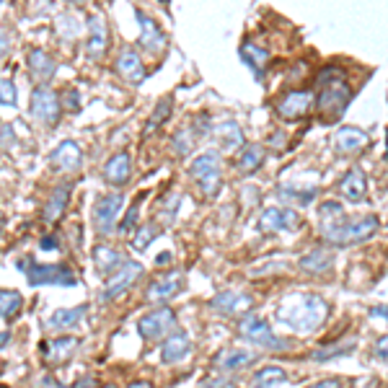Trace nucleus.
Here are the masks:
<instances>
[{
  "instance_id": "3",
  "label": "nucleus",
  "mask_w": 388,
  "mask_h": 388,
  "mask_svg": "<svg viewBox=\"0 0 388 388\" xmlns=\"http://www.w3.org/2000/svg\"><path fill=\"white\" fill-rule=\"evenodd\" d=\"M189 179L197 184L202 197L213 199L220 192V184H223V163H220V156L215 150L199 153L189 163Z\"/></svg>"
},
{
  "instance_id": "29",
  "label": "nucleus",
  "mask_w": 388,
  "mask_h": 388,
  "mask_svg": "<svg viewBox=\"0 0 388 388\" xmlns=\"http://www.w3.org/2000/svg\"><path fill=\"white\" fill-rule=\"evenodd\" d=\"M254 363H256V355H251L246 349H231V352H220V355L215 357V365L225 373L243 370V368H248V365Z\"/></svg>"
},
{
  "instance_id": "51",
  "label": "nucleus",
  "mask_w": 388,
  "mask_h": 388,
  "mask_svg": "<svg viewBox=\"0 0 388 388\" xmlns=\"http://www.w3.org/2000/svg\"><path fill=\"white\" fill-rule=\"evenodd\" d=\"M225 383H228V378H213V380H207V383H202L199 388H223Z\"/></svg>"
},
{
  "instance_id": "35",
  "label": "nucleus",
  "mask_w": 388,
  "mask_h": 388,
  "mask_svg": "<svg viewBox=\"0 0 388 388\" xmlns=\"http://www.w3.org/2000/svg\"><path fill=\"white\" fill-rule=\"evenodd\" d=\"M168 116H171V99H161L156 104V109H153L150 119L145 122V138H148V135H153L156 130H161V124H163Z\"/></svg>"
},
{
  "instance_id": "53",
  "label": "nucleus",
  "mask_w": 388,
  "mask_h": 388,
  "mask_svg": "<svg viewBox=\"0 0 388 388\" xmlns=\"http://www.w3.org/2000/svg\"><path fill=\"white\" fill-rule=\"evenodd\" d=\"M168 259H171V254H161L156 262H158V265H163V262H168Z\"/></svg>"
},
{
  "instance_id": "42",
  "label": "nucleus",
  "mask_w": 388,
  "mask_h": 388,
  "mask_svg": "<svg viewBox=\"0 0 388 388\" xmlns=\"http://www.w3.org/2000/svg\"><path fill=\"white\" fill-rule=\"evenodd\" d=\"M272 269H288V262H269V265L251 267V269H248V274H254V277H259V274H269Z\"/></svg>"
},
{
  "instance_id": "23",
  "label": "nucleus",
  "mask_w": 388,
  "mask_h": 388,
  "mask_svg": "<svg viewBox=\"0 0 388 388\" xmlns=\"http://www.w3.org/2000/svg\"><path fill=\"white\" fill-rule=\"evenodd\" d=\"M339 192H342V197L349 199V202H363L368 197V179H365L363 168H349L344 179L339 182Z\"/></svg>"
},
{
  "instance_id": "25",
  "label": "nucleus",
  "mask_w": 388,
  "mask_h": 388,
  "mask_svg": "<svg viewBox=\"0 0 388 388\" xmlns=\"http://www.w3.org/2000/svg\"><path fill=\"white\" fill-rule=\"evenodd\" d=\"M78 347H81V339L78 337H58V339H50L41 349H44V357L50 363H65V360H70L75 355Z\"/></svg>"
},
{
  "instance_id": "47",
  "label": "nucleus",
  "mask_w": 388,
  "mask_h": 388,
  "mask_svg": "<svg viewBox=\"0 0 388 388\" xmlns=\"http://www.w3.org/2000/svg\"><path fill=\"white\" fill-rule=\"evenodd\" d=\"M370 319H380L388 323V306H373L370 308Z\"/></svg>"
},
{
  "instance_id": "41",
  "label": "nucleus",
  "mask_w": 388,
  "mask_h": 388,
  "mask_svg": "<svg viewBox=\"0 0 388 388\" xmlns=\"http://www.w3.org/2000/svg\"><path fill=\"white\" fill-rule=\"evenodd\" d=\"M60 107H65L67 112H78L81 109V99H78V91L75 88H67L62 93V101H60Z\"/></svg>"
},
{
  "instance_id": "10",
  "label": "nucleus",
  "mask_w": 388,
  "mask_h": 388,
  "mask_svg": "<svg viewBox=\"0 0 388 388\" xmlns=\"http://www.w3.org/2000/svg\"><path fill=\"white\" fill-rule=\"evenodd\" d=\"M32 116L39 124H55L60 119V96L50 86H36L32 91Z\"/></svg>"
},
{
  "instance_id": "56",
  "label": "nucleus",
  "mask_w": 388,
  "mask_h": 388,
  "mask_svg": "<svg viewBox=\"0 0 388 388\" xmlns=\"http://www.w3.org/2000/svg\"><path fill=\"white\" fill-rule=\"evenodd\" d=\"M0 228H3V213H0Z\"/></svg>"
},
{
  "instance_id": "34",
  "label": "nucleus",
  "mask_w": 388,
  "mask_h": 388,
  "mask_svg": "<svg viewBox=\"0 0 388 388\" xmlns=\"http://www.w3.org/2000/svg\"><path fill=\"white\" fill-rule=\"evenodd\" d=\"M357 347V339H344V342H337V344H329V347L323 349H316L314 355H311V360H316V363H326V360H331V357H342V355H349L352 349Z\"/></svg>"
},
{
  "instance_id": "48",
  "label": "nucleus",
  "mask_w": 388,
  "mask_h": 388,
  "mask_svg": "<svg viewBox=\"0 0 388 388\" xmlns=\"http://www.w3.org/2000/svg\"><path fill=\"white\" fill-rule=\"evenodd\" d=\"M39 248L41 251H55V248H58V239H55V236H44V239L39 241Z\"/></svg>"
},
{
  "instance_id": "5",
  "label": "nucleus",
  "mask_w": 388,
  "mask_h": 388,
  "mask_svg": "<svg viewBox=\"0 0 388 388\" xmlns=\"http://www.w3.org/2000/svg\"><path fill=\"white\" fill-rule=\"evenodd\" d=\"M319 86H323L321 96L316 101V104H319V112H323L326 119H339V116L344 114V109H347L349 96H352L347 88V83H344L342 70L334 75V81L331 83H319Z\"/></svg>"
},
{
  "instance_id": "7",
  "label": "nucleus",
  "mask_w": 388,
  "mask_h": 388,
  "mask_svg": "<svg viewBox=\"0 0 388 388\" xmlns=\"http://www.w3.org/2000/svg\"><path fill=\"white\" fill-rule=\"evenodd\" d=\"M239 334L246 342L256 344V347H269V349H282L288 347V342H282V339H274L272 334V326L265 321V319H259V316L248 314L243 316L239 321Z\"/></svg>"
},
{
  "instance_id": "32",
  "label": "nucleus",
  "mask_w": 388,
  "mask_h": 388,
  "mask_svg": "<svg viewBox=\"0 0 388 388\" xmlns=\"http://www.w3.org/2000/svg\"><path fill=\"white\" fill-rule=\"evenodd\" d=\"M288 380V370L280 368V365H269V368H262L259 373H254L251 378V386L254 388H272L277 383H285Z\"/></svg>"
},
{
  "instance_id": "31",
  "label": "nucleus",
  "mask_w": 388,
  "mask_h": 388,
  "mask_svg": "<svg viewBox=\"0 0 388 388\" xmlns=\"http://www.w3.org/2000/svg\"><path fill=\"white\" fill-rule=\"evenodd\" d=\"M265 156L267 150L262 145H243L239 161H236V168L241 174H254V171H259V166L265 163Z\"/></svg>"
},
{
  "instance_id": "2",
  "label": "nucleus",
  "mask_w": 388,
  "mask_h": 388,
  "mask_svg": "<svg viewBox=\"0 0 388 388\" xmlns=\"http://www.w3.org/2000/svg\"><path fill=\"white\" fill-rule=\"evenodd\" d=\"M277 316L293 331L308 334V331H316L326 321L329 303L321 295H314V293H295V295H288L282 300L280 308H277Z\"/></svg>"
},
{
  "instance_id": "46",
  "label": "nucleus",
  "mask_w": 388,
  "mask_h": 388,
  "mask_svg": "<svg viewBox=\"0 0 388 388\" xmlns=\"http://www.w3.org/2000/svg\"><path fill=\"white\" fill-rule=\"evenodd\" d=\"M282 197H288V199H295L297 194L295 192H280ZM316 197V189H308V192H303V194H300V199H303V202H311V199Z\"/></svg>"
},
{
  "instance_id": "24",
  "label": "nucleus",
  "mask_w": 388,
  "mask_h": 388,
  "mask_svg": "<svg viewBox=\"0 0 388 388\" xmlns=\"http://www.w3.org/2000/svg\"><path fill=\"white\" fill-rule=\"evenodd\" d=\"M70 189H73L70 184H60V187L52 189V194L47 197V202H44V210H41V218H44L47 223H55V220L62 218L67 202H70Z\"/></svg>"
},
{
  "instance_id": "28",
  "label": "nucleus",
  "mask_w": 388,
  "mask_h": 388,
  "mask_svg": "<svg viewBox=\"0 0 388 388\" xmlns=\"http://www.w3.org/2000/svg\"><path fill=\"white\" fill-rule=\"evenodd\" d=\"M368 133L360 130V127H342L337 133V148L342 153H360V150L368 145Z\"/></svg>"
},
{
  "instance_id": "44",
  "label": "nucleus",
  "mask_w": 388,
  "mask_h": 388,
  "mask_svg": "<svg viewBox=\"0 0 388 388\" xmlns=\"http://www.w3.org/2000/svg\"><path fill=\"white\" fill-rule=\"evenodd\" d=\"M373 352H375V357H378L380 363H388V334H386V337H380L378 342H375Z\"/></svg>"
},
{
  "instance_id": "38",
  "label": "nucleus",
  "mask_w": 388,
  "mask_h": 388,
  "mask_svg": "<svg viewBox=\"0 0 388 388\" xmlns=\"http://www.w3.org/2000/svg\"><path fill=\"white\" fill-rule=\"evenodd\" d=\"M21 293H13V290H0V316L3 319H11L21 308Z\"/></svg>"
},
{
  "instance_id": "54",
  "label": "nucleus",
  "mask_w": 388,
  "mask_h": 388,
  "mask_svg": "<svg viewBox=\"0 0 388 388\" xmlns=\"http://www.w3.org/2000/svg\"><path fill=\"white\" fill-rule=\"evenodd\" d=\"M101 388H116L114 383H107V386H101Z\"/></svg>"
},
{
  "instance_id": "4",
  "label": "nucleus",
  "mask_w": 388,
  "mask_h": 388,
  "mask_svg": "<svg viewBox=\"0 0 388 388\" xmlns=\"http://www.w3.org/2000/svg\"><path fill=\"white\" fill-rule=\"evenodd\" d=\"M18 269H24L29 285L39 288V285H60V288H73L75 274L67 265H36L32 259L18 262Z\"/></svg>"
},
{
  "instance_id": "16",
  "label": "nucleus",
  "mask_w": 388,
  "mask_h": 388,
  "mask_svg": "<svg viewBox=\"0 0 388 388\" xmlns=\"http://www.w3.org/2000/svg\"><path fill=\"white\" fill-rule=\"evenodd\" d=\"M116 73L124 83L130 86H140L145 81V65H142V58L130 47V50H122L119 58H116Z\"/></svg>"
},
{
  "instance_id": "57",
  "label": "nucleus",
  "mask_w": 388,
  "mask_h": 388,
  "mask_svg": "<svg viewBox=\"0 0 388 388\" xmlns=\"http://www.w3.org/2000/svg\"><path fill=\"white\" fill-rule=\"evenodd\" d=\"M386 148H388V140H386ZM386 161H388V150H386Z\"/></svg>"
},
{
  "instance_id": "15",
  "label": "nucleus",
  "mask_w": 388,
  "mask_h": 388,
  "mask_svg": "<svg viewBox=\"0 0 388 388\" xmlns=\"http://www.w3.org/2000/svg\"><path fill=\"white\" fill-rule=\"evenodd\" d=\"M50 161L58 171H65V174H73L78 171L83 163V153H81V145L75 140H62L55 145V150L50 153Z\"/></svg>"
},
{
  "instance_id": "9",
  "label": "nucleus",
  "mask_w": 388,
  "mask_h": 388,
  "mask_svg": "<svg viewBox=\"0 0 388 388\" xmlns=\"http://www.w3.org/2000/svg\"><path fill=\"white\" fill-rule=\"evenodd\" d=\"M142 274V265L140 262H124L119 269H116L112 277H107V282H104V288H101V300H116L119 295H124L127 290L133 288L135 282H138V277Z\"/></svg>"
},
{
  "instance_id": "11",
  "label": "nucleus",
  "mask_w": 388,
  "mask_h": 388,
  "mask_svg": "<svg viewBox=\"0 0 388 388\" xmlns=\"http://www.w3.org/2000/svg\"><path fill=\"white\" fill-rule=\"evenodd\" d=\"M184 288V274L182 269H171V272L161 274L156 280L150 282L148 290H145V300L148 303H166L182 293Z\"/></svg>"
},
{
  "instance_id": "55",
  "label": "nucleus",
  "mask_w": 388,
  "mask_h": 388,
  "mask_svg": "<svg viewBox=\"0 0 388 388\" xmlns=\"http://www.w3.org/2000/svg\"><path fill=\"white\" fill-rule=\"evenodd\" d=\"M223 388H236V386H233V383H225V386Z\"/></svg>"
},
{
  "instance_id": "52",
  "label": "nucleus",
  "mask_w": 388,
  "mask_h": 388,
  "mask_svg": "<svg viewBox=\"0 0 388 388\" xmlns=\"http://www.w3.org/2000/svg\"><path fill=\"white\" fill-rule=\"evenodd\" d=\"M127 388H153V386H150L148 380H135V383H130Z\"/></svg>"
},
{
  "instance_id": "17",
  "label": "nucleus",
  "mask_w": 388,
  "mask_h": 388,
  "mask_svg": "<svg viewBox=\"0 0 388 388\" xmlns=\"http://www.w3.org/2000/svg\"><path fill=\"white\" fill-rule=\"evenodd\" d=\"M101 176H104V182L114 184V187H124V184L130 182V176H133V158L127 156L124 150L114 153V156L104 163Z\"/></svg>"
},
{
  "instance_id": "36",
  "label": "nucleus",
  "mask_w": 388,
  "mask_h": 388,
  "mask_svg": "<svg viewBox=\"0 0 388 388\" xmlns=\"http://www.w3.org/2000/svg\"><path fill=\"white\" fill-rule=\"evenodd\" d=\"M179 205H182V194L179 192H171L168 197L161 202V210H158V218H161V223H174L176 220V213H179Z\"/></svg>"
},
{
  "instance_id": "40",
  "label": "nucleus",
  "mask_w": 388,
  "mask_h": 388,
  "mask_svg": "<svg viewBox=\"0 0 388 388\" xmlns=\"http://www.w3.org/2000/svg\"><path fill=\"white\" fill-rule=\"evenodd\" d=\"M0 104L3 107H16V86L8 78H0Z\"/></svg>"
},
{
  "instance_id": "6",
  "label": "nucleus",
  "mask_w": 388,
  "mask_h": 388,
  "mask_svg": "<svg viewBox=\"0 0 388 388\" xmlns=\"http://www.w3.org/2000/svg\"><path fill=\"white\" fill-rule=\"evenodd\" d=\"M124 210V194L119 192H109V194H101L96 199V207H93V228L99 236H109L114 231L116 218Z\"/></svg>"
},
{
  "instance_id": "37",
  "label": "nucleus",
  "mask_w": 388,
  "mask_h": 388,
  "mask_svg": "<svg viewBox=\"0 0 388 388\" xmlns=\"http://www.w3.org/2000/svg\"><path fill=\"white\" fill-rule=\"evenodd\" d=\"M171 148H174L176 156H189L192 148H194V133H192V127H182V130L174 135Z\"/></svg>"
},
{
  "instance_id": "14",
  "label": "nucleus",
  "mask_w": 388,
  "mask_h": 388,
  "mask_svg": "<svg viewBox=\"0 0 388 388\" xmlns=\"http://www.w3.org/2000/svg\"><path fill=\"white\" fill-rule=\"evenodd\" d=\"M300 218L295 210H282V207H267L259 215V231L262 233H285L295 231Z\"/></svg>"
},
{
  "instance_id": "20",
  "label": "nucleus",
  "mask_w": 388,
  "mask_h": 388,
  "mask_svg": "<svg viewBox=\"0 0 388 388\" xmlns=\"http://www.w3.org/2000/svg\"><path fill=\"white\" fill-rule=\"evenodd\" d=\"M29 73H32V78L39 86H47L55 78V73H58V62L44 50H32L29 52Z\"/></svg>"
},
{
  "instance_id": "33",
  "label": "nucleus",
  "mask_w": 388,
  "mask_h": 388,
  "mask_svg": "<svg viewBox=\"0 0 388 388\" xmlns=\"http://www.w3.org/2000/svg\"><path fill=\"white\" fill-rule=\"evenodd\" d=\"M215 135H218V140H220V145H223L225 150L243 148V130H241L236 122H223L218 130H215Z\"/></svg>"
},
{
  "instance_id": "43",
  "label": "nucleus",
  "mask_w": 388,
  "mask_h": 388,
  "mask_svg": "<svg viewBox=\"0 0 388 388\" xmlns=\"http://www.w3.org/2000/svg\"><path fill=\"white\" fill-rule=\"evenodd\" d=\"M138 215H140V199H138V202H135L133 207H130V213H127V218H124L122 220V225H119V231H130V228H133L135 225V220H138Z\"/></svg>"
},
{
  "instance_id": "49",
  "label": "nucleus",
  "mask_w": 388,
  "mask_h": 388,
  "mask_svg": "<svg viewBox=\"0 0 388 388\" xmlns=\"http://www.w3.org/2000/svg\"><path fill=\"white\" fill-rule=\"evenodd\" d=\"M308 388H342V383H339V378H326V380H319V383H314V386Z\"/></svg>"
},
{
  "instance_id": "19",
  "label": "nucleus",
  "mask_w": 388,
  "mask_h": 388,
  "mask_svg": "<svg viewBox=\"0 0 388 388\" xmlns=\"http://www.w3.org/2000/svg\"><path fill=\"white\" fill-rule=\"evenodd\" d=\"M109 47V26H107V18L101 13H93L88 18V41H86V52L91 58H101Z\"/></svg>"
},
{
  "instance_id": "21",
  "label": "nucleus",
  "mask_w": 388,
  "mask_h": 388,
  "mask_svg": "<svg viewBox=\"0 0 388 388\" xmlns=\"http://www.w3.org/2000/svg\"><path fill=\"white\" fill-rule=\"evenodd\" d=\"M334 267V251L329 248H314L297 259V269L306 274H323Z\"/></svg>"
},
{
  "instance_id": "18",
  "label": "nucleus",
  "mask_w": 388,
  "mask_h": 388,
  "mask_svg": "<svg viewBox=\"0 0 388 388\" xmlns=\"http://www.w3.org/2000/svg\"><path fill=\"white\" fill-rule=\"evenodd\" d=\"M192 352V342H189V334L187 331H174L168 334L166 342L161 344V360L166 365H174V363H182L187 360Z\"/></svg>"
},
{
  "instance_id": "39",
  "label": "nucleus",
  "mask_w": 388,
  "mask_h": 388,
  "mask_svg": "<svg viewBox=\"0 0 388 388\" xmlns=\"http://www.w3.org/2000/svg\"><path fill=\"white\" fill-rule=\"evenodd\" d=\"M161 236V231H158V225L156 223H145L138 228V233H135V239H133V246L138 248V251H142V248H148L153 241Z\"/></svg>"
},
{
  "instance_id": "1",
  "label": "nucleus",
  "mask_w": 388,
  "mask_h": 388,
  "mask_svg": "<svg viewBox=\"0 0 388 388\" xmlns=\"http://www.w3.org/2000/svg\"><path fill=\"white\" fill-rule=\"evenodd\" d=\"M380 228L375 215H360L355 220H349L342 205L334 199H326L319 207V231L331 246H352V243H363L370 236H375Z\"/></svg>"
},
{
  "instance_id": "50",
  "label": "nucleus",
  "mask_w": 388,
  "mask_h": 388,
  "mask_svg": "<svg viewBox=\"0 0 388 388\" xmlns=\"http://www.w3.org/2000/svg\"><path fill=\"white\" fill-rule=\"evenodd\" d=\"M73 388H99V386H96V378H93V375H86V378L75 380Z\"/></svg>"
},
{
  "instance_id": "26",
  "label": "nucleus",
  "mask_w": 388,
  "mask_h": 388,
  "mask_svg": "<svg viewBox=\"0 0 388 388\" xmlns=\"http://www.w3.org/2000/svg\"><path fill=\"white\" fill-rule=\"evenodd\" d=\"M241 58H243V62L251 67V73H254L256 81H262V78H265L267 62H269V50L259 47V44H248L246 41V44L241 47Z\"/></svg>"
},
{
  "instance_id": "22",
  "label": "nucleus",
  "mask_w": 388,
  "mask_h": 388,
  "mask_svg": "<svg viewBox=\"0 0 388 388\" xmlns=\"http://www.w3.org/2000/svg\"><path fill=\"white\" fill-rule=\"evenodd\" d=\"M135 16H138V24H140V44L145 47L148 52H161L166 47V36L163 32L158 29V24L153 18H148L142 13L140 8L135 11Z\"/></svg>"
},
{
  "instance_id": "12",
  "label": "nucleus",
  "mask_w": 388,
  "mask_h": 388,
  "mask_svg": "<svg viewBox=\"0 0 388 388\" xmlns=\"http://www.w3.org/2000/svg\"><path fill=\"white\" fill-rule=\"evenodd\" d=\"M314 101H316L314 99V91H290V93H285L280 101H277L274 112H277L282 119L295 122V119H303V116L311 112Z\"/></svg>"
},
{
  "instance_id": "8",
  "label": "nucleus",
  "mask_w": 388,
  "mask_h": 388,
  "mask_svg": "<svg viewBox=\"0 0 388 388\" xmlns=\"http://www.w3.org/2000/svg\"><path fill=\"white\" fill-rule=\"evenodd\" d=\"M138 331H140V337L145 339V342H158V339H163L166 334H174L176 331V314L168 306L156 308V311L145 314L140 321H138Z\"/></svg>"
},
{
  "instance_id": "45",
  "label": "nucleus",
  "mask_w": 388,
  "mask_h": 388,
  "mask_svg": "<svg viewBox=\"0 0 388 388\" xmlns=\"http://www.w3.org/2000/svg\"><path fill=\"white\" fill-rule=\"evenodd\" d=\"M11 52V34L8 32H0V60L6 58Z\"/></svg>"
},
{
  "instance_id": "13",
  "label": "nucleus",
  "mask_w": 388,
  "mask_h": 388,
  "mask_svg": "<svg viewBox=\"0 0 388 388\" xmlns=\"http://www.w3.org/2000/svg\"><path fill=\"white\" fill-rule=\"evenodd\" d=\"M251 306H254V297L248 293H241V290H223L210 300V308L220 316L246 314V311H251Z\"/></svg>"
},
{
  "instance_id": "30",
  "label": "nucleus",
  "mask_w": 388,
  "mask_h": 388,
  "mask_svg": "<svg viewBox=\"0 0 388 388\" xmlns=\"http://www.w3.org/2000/svg\"><path fill=\"white\" fill-rule=\"evenodd\" d=\"M86 311L88 308L86 306H75V308H60V311H55V314L50 316V329H73V326H78V323L83 321V316H86Z\"/></svg>"
},
{
  "instance_id": "27",
  "label": "nucleus",
  "mask_w": 388,
  "mask_h": 388,
  "mask_svg": "<svg viewBox=\"0 0 388 388\" xmlns=\"http://www.w3.org/2000/svg\"><path fill=\"white\" fill-rule=\"evenodd\" d=\"M93 265H96V269H99L101 274L112 277V274L124 265V256H122V251L114 246H99L93 251Z\"/></svg>"
}]
</instances>
